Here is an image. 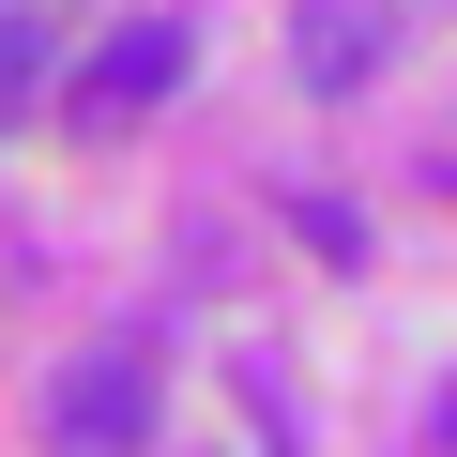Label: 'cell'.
I'll return each mask as SVG.
<instances>
[{
    "label": "cell",
    "instance_id": "cell-4",
    "mask_svg": "<svg viewBox=\"0 0 457 457\" xmlns=\"http://www.w3.org/2000/svg\"><path fill=\"white\" fill-rule=\"evenodd\" d=\"M46 92V16H0V122Z\"/></svg>",
    "mask_w": 457,
    "mask_h": 457
},
{
    "label": "cell",
    "instance_id": "cell-2",
    "mask_svg": "<svg viewBox=\"0 0 457 457\" xmlns=\"http://www.w3.org/2000/svg\"><path fill=\"white\" fill-rule=\"evenodd\" d=\"M183 62H198V31H183V16H122V31L92 46V77H77V122H92V137L153 122V107L183 92Z\"/></svg>",
    "mask_w": 457,
    "mask_h": 457
},
{
    "label": "cell",
    "instance_id": "cell-3",
    "mask_svg": "<svg viewBox=\"0 0 457 457\" xmlns=\"http://www.w3.org/2000/svg\"><path fill=\"white\" fill-rule=\"evenodd\" d=\"M381 46H396V16H351V0H305V16H290L305 92H366V77H381Z\"/></svg>",
    "mask_w": 457,
    "mask_h": 457
},
{
    "label": "cell",
    "instance_id": "cell-1",
    "mask_svg": "<svg viewBox=\"0 0 457 457\" xmlns=\"http://www.w3.org/2000/svg\"><path fill=\"white\" fill-rule=\"evenodd\" d=\"M137 442H153V351L107 336L46 381V457H137Z\"/></svg>",
    "mask_w": 457,
    "mask_h": 457
}]
</instances>
